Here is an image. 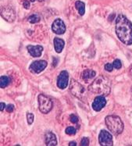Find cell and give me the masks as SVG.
<instances>
[{"instance_id": "6da1fadb", "label": "cell", "mask_w": 132, "mask_h": 146, "mask_svg": "<svg viewBox=\"0 0 132 146\" xmlns=\"http://www.w3.org/2000/svg\"><path fill=\"white\" fill-rule=\"evenodd\" d=\"M116 34L124 45H131L132 23L123 14H120L116 19Z\"/></svg>"}, {"instance_id": "7a4b0ae2", "label": "cell", "mask_w": 132, "mask_h": 146, "mask_svg": "<svg viewBox=\"0 0 132 146\" xmlns=\"http://www.w3.org/2000/svg\"><path fill=\"white\" fill-rule=\"evenodd\" d=\"M88 90L95 95L107 96L111 92V82L104 76H99L91 84Z\"/></svg>"}, {"instance_id": "3957f363", "label": "cell", "mask_w": 132, "mask_h": 146, "mask_svg": "<svg viewBox=\"0 0 132 146\" xmlns=\"http://www.w3.org/2000/svg\"><path fill=\"white\" fill-rule=\"evenodd\" d=\"M107 128L114 135H119L123 131V123L122 119L117 116H107L105 119Z\"/></svg>"}, {"instance_id": "277c9868", "label": "cell", "mask_w": 132, "mask_h": 146, "mask_svg": "<svg viewBox=\"0 0 132 146\" xmlns=\"http://www.w3.org/2000/svg\"><path fill=\"white\" fill-rule=\"evenodd\" d=\"M70 91L73 96L83 102L87 101L86 89L78 81L72 79L70 84Z\"/></svg>"}, {"instance_id": "5b68a950", "label": "cell", "mask_w": 132, "mask_h": 146, "mask_svg": "<svg viewBox=\"0 0 132 146\" xmlns=\"http://www.w3.org/2000/svg\"><path fill=\"white\" fill-rule=\"evenodd\" d=\"M39 104V110L44 114L48 113L52 109V102L50 98L43 94H40L38 98Z\"/></svg>"}, {"instance_id": "8992f818", "label": "cell", "mask_w": 132, "mask_h": 146, "mask_svg": "<svg viewBox=\"0 0 132 146\" xmlns=\"http://www.w3.org/2000/svg\"><path fill=\"white\" fill-rule=\"evenodd\" d=\"M99 144L102 146H112L113 141L111 134L105 130H102L99 135Z\"/></svg>"}, {"instance_id": "52a82bcc", "label": "cell", "mask_w": 132, "mask_h": 146, "mask_svg": "<svg viewBox=\"0 0 132 146\" xmlns=\"http://www.w3.org/2000/svg\"><path fill=\"white\" fill-rule=\"evenodd\" d=\"M1 16L5 21L9 23L13 22L16 19L15 11L9 6H3L1 9Z\"/></svg>"}, {"instance_id": "ba28073f", "label": "cell", "mask_w": 132, "mask_h": 146, "mask_svg": "<svg viewBox=\"0 0 132 146\" xmlns=\"http://www.w3.org/2000/svg\"><path fill=\"white\" fill-rule=\"evenodd\" d=\"M47 65H48V63L45 60H38L31 63L29 69L33 74H40L45 70Z\"/></svg>"}, {"instance_id": "9c48e42d", "label": "cell", "mask_w": 132, "mask_h": 146, "mask_svg": "<svg viewBox=\"0 0 132 146\" xmlns=\"http://www.w3.org/2000/svg\"><path fill=\"white\" fill-rule=\"evenodd\" d=\"M52 30L56 35H63V34H64L65 31H66V26H65L64 22L60 18L56 19L53 21L52 25Z\"/></svg>"}, {"instance_id": "30bf717a", "label": "cell", "mask_w": 132, "mask_h": 146, "mask_svg": "<svg viewBox=\"0 0 132 146\" xmlns=\"http://www.w3.org/2000/svg\"><path fill=\"white\" fill-rule=\"evenodd\" d=\"M68 80H69V74L66 70L61 71L60 75L57 78V86L60 89H65L67 84H68Z\"/></svg>"}, {"instance_id": "8fae6325", "label": "cell", "mask_w": 132, "mask_h": 146, "mask_svg": "<svg viewBox=\"0 0 132 146\" xmlns=\"http://www.w3.org/2000/svg\"><path fill=\"white\" fill-rule=\"evenodd\" d=\"M105 105H106V100H105V96H99L94 100L92 103V109L96 112H99L105 107Z\"/></svg>"}, {"instance_id": "7c38bea8", "label": "cell", "mask_w": 132, "mask_h": 146, "mask_svg": "<svg viewBox=\"0 0 132 146\" xmlns=\"http://www.w3.org/2000/svg\"><path fill=\"white\" fill-rule=\"evenodd\" d=\"M27 49L33 57H40L43 52V47L41 45H27Z\"/></svg>"}, {"instance_id": "4fadbf2b", "label": "cell", "mask_w": 132, "mask_h": 146, "mask_svg": "<svg viewBox=\"0 0 132 146\" xmlns=\"http://www.w3.org/2000/svg\"><path fill=\"white\" fill-rule=\"evenodd\" d=\"M45 145L48 146H55L57 145V139L55 135L51 131H47L45 133Z\"/></svg>"}, {"instance_id": "5bb4252c", "label": "cell", "mask_w": 132, "mask_h": 146, "mask_svg": "<svg viewBox=\"0 0 132 146\" xmlns=\"http://www.w3.org/2000/svg\"><path fill=\"white\" fill-rule=\"evenodd\" d=\"M53 43H54V48L55 51L57 53H60L63 51L64 45H65V42L63 39L60 38H55L53 40Z\"/></svg>"}, {"instance_id": "9a60e30c", "label": "cell", "mask_w": 132, "mask_h": 146, "mask_svg": "<svg viewBox=\"0 0 132 146\" xmlns=\"http://www.w3.org/2000/svg\"><path fill=\"white\" fill-rule=\"evenodd\" d=\"M96 73L92 70H85L83 74H82V79L84 80L85 82H88L91 81L92 78L96 77Z\"/></svg>"}, {"instance_id": "2e32d148", "label": "cell", "mask_w": 132, "mask_h": 146, "mask_svg": "<svg viewBox=\"0 0 132 146\" xmlns=\"http://www.w3.org/2000/svg\"><path fill=\"white\" fill-rule=\"evenodd\" d=\"M76 9H78V13L81 16H83L85 13V5L81 1H77L75 3Z\"/></svg>"}, {"instance_id": "e0dca14e", "label": "cell", "mask_w": 132, "mask_h": 146, "mask_svg": "<svg viewBox=\"0 0 132 146\" xmlns=\"http://www.w3.org/2000/svg\"><path fill=\"white\" fill-rule=\"evenodd\" d=\"M10 80L7 76H1L0 78V86L2 88H5L9 84Z\"/></svg>"}, {"instance_id": "ac0fdd59", "label": "cell", "mask_w": 132, "mask_h": 146, "mask_svg": "<svg viewBox=\"0 0 132 146\" xmlns=\"http://www.w3.org/2000/svg\"><path fill=\"white\" fill-rule=\"evenodd\" d=\"M40 20H41V18L37 14H33V15L30 16L28 17V21L30 22L31 24H36V23L40 21Z\"/></svg>"}, {"instance_id": "d6986e66", "label": "cell", "mask_w": 132, "mask_h": 146, "mask_svg": "<svg viewBox=\"0 0 132 146\" xmlns=\"http://www.w3.org/2000/svg\"><path fill=\"white\" fill-rule=\"evenodd\" d=\"M66 134L68 135H74L76 134V129L74 127H68L66 129Z\"/></svg>"}, {"instance_id": "ffe728a7", "label": "cell", "mask_w": 132, "mask_h": 146, "mask_svg": "<svg viewBox=\"0 0 132 146\" xmlns=\"http://www.w3.org/2000/svg\"><path fill=\"white\" fill-rule=\"evenodd\" d=\"M113 65L114 68L117 69V70H120V69L122 67V63H121V61H120V60H118V59L114 60Z\"/></svg>"}, {"instance_id": "44dd1931", "label": "cell", "mask_w": 132, "mask_h": 146, "mask_svg": "<svg viewBox=\"0 0 132 146\" xmlns=\"http://www.w3.org/2000/svg\"><path fill=\"white\" fill-rule=\"evenodd\" d=\"M34 116L32 113H27V123L29 125H31L34 122Z\"/></svg>"}, {"instance_id": "7402d4cb", "label": "cell", "mask_w": 132, "mask_h": 146, "mask_svg": "<svg viewBox=\"0 0 132 146\" xmlns=\"http://www.w3.org/2000/svg\"><path fill=\"white\" fill-rule=\"evenodd\" d=\"M70 122L72 123H78V121H79V119H78V117L74 114H71L70 116Z\"/></svg>"}, {"instance_id": "603a6c76", "label": "cell", "mask_w": 132, "mask_h": 146, "mask_svg": "<svg viewBox=\"0 0 132 146\" xmlns=\"http://www.w3.org/2000/svg\"><path fill=\"white\" fill-rule=\"evenodd\" d=\"M89 145V139L86 137H84L82 138V140L81 141V146H88Z\"/></svg>"}, {"instance_id": "cb8c5ba5", "label": "cell", "mask_w": 132, "mask_h": 146, "mask_svg": "<svg viewBox=\"0 0 132 146\" xmlns=\"http://www.w3.org/2000/svg\"><path fill=\"white\" fill-rule=\"evenodd\" d=\"M113 69V65L111 64V63H106L105 65V70L106 71L111 72Z\"/></svg>"}, {"instance_id": "d4e9b609", "label": "cell", "mask_w": 132, "mask_h": 146, "mask_svg": "<svg viewBox=\"0 0 132 146\" xmlns=\"http://www.w3.org/2000/svg\"><path fill=\"white\" fill-rule=\"evenodd\" d=\"M23 6L26 9H29L31 7L30 2L28 0H24V2H23Z\"/></svg>"}, {"instance_id": "484cf974", "label": "cell", "mask_w": 132, "mask_h": 146, "mask_svg": "<svg viewBox=\"0 0 132 146\" xmlns=\"http://www.w3.org/2000/svg\"><path fill=\"white\" fill-rule=\"evenodd\" d=\"M6 112H8V113H12L13 111L14 110V106H13V105H8L6 107Z\"/></svg>"}, {"instance_id": "4316f807", "label": "cell", "mask_w": 132, "mask_h": 146, "mask_svg": "<svg viewBox=\"0 0 132 146\" xmlns=\"http://www.w3.org/2000/svg\"><path fill=\"white\" fill-rule=\"evenodd\" d=\"M5 106H6V105L4 102H1L0 103V110L3 111L4 110V109H5Z\"/></svg>"}, {"instance_id": "83f0119b", "label": "cell", "mask_w": 132, "mask_h": 146, "mask_svg": "<svg viewBox=\"0 0 132 146\" xmlns=\"http://www.w3.org/2000/svg\"><path fill=\"white\" fill-rule=\"evenodd\" d=\"M57 63H58V59L57 58H53V63H52V65L56 66L57 65Z\"/></svg>"}, {"instance_id": "f1b7e54d", "label": "cell", "mask_w": 132, "mask_h": 146, "mask_svg": "<svg viewBox=\"0 0 132 146\" xmlns=\"http://www.w3.org/2000/svg\"><path fill=\"white\" fill-rule=\"evenodd\" d=\"M76 146L77 145V143H76L75 141H71V142H70L69 144V146Z\"/></svg>"}, {"instance_id": "f546056e", "label": "cell", "mask_w": 132, "mask_h": 146, "mask_svg": "<svg viewBox=\"0 0 132 146\" xmlns=\"http://www.w3.org/2000/svg\"><path fill=\"white\" fill-rule=\"evenodd\" d=\"M130 75H131V77L132 78V65L131 66V68H130Z\"/></svg>"}, {"instance_id": "4dcf8cb0", "label": "cell", "mask_w": 132, "mask_h": 146, "mask_svg": "<svg viewBox=\"0 0 132 146\" xmlns=\"http://www.w3.org/2000/svg\"><path fill=\"white\" fill-rule=\"evenodd\" d=\"M39 2H42V1H44V0H38Z\"/></svg>"}, {"instance_id": "1f68e13d", "label": "cell", "mask_w": 132, "mask_h": 146, "mask_svg": "<svg viewBox=\"0 0 132 146\" xmlns=\"http://www.w3.org/2000/svg\"><path fill=\"white\" fill-rule=\"evenodd\" d=\"M31 2H34L35 0H31Z\"/></svg>"}]
</instances>
